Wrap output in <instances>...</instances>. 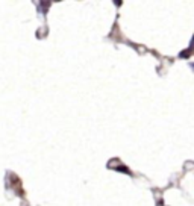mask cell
Wrapping results in <instances>:
<instances>
[{
  "instance_id": "1",
  "label": "cell",
  "mask_w": 194,
  "mask_h": 206,
  "mask_svg": "<svg viewBox=\"0 0 194 206\" xmlns=\"http://www.w3.org/2000/svg\"><path fill=\"white\" fill-rule=\"evenodd\" d=\"M114 170H117V171H124L126 174H131V171H129L128 167H124V165H118V167H115Z\"/></svg>"
}]
</instances>
